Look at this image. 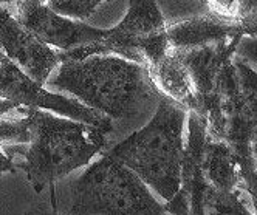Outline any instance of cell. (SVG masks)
Segmentation results:
<instances>
[{"label": "cell", "instance_id": "6da1fadb", "mask_svg": "<svg viewBox=\"0 0 257 215\" xmlns=\"http://www.w3.org/2000/svg\"><path fill=\"white\" fill-rule=\"evenodd\" d=\"M47 81L75 96L79 102L110 119L138 118L164 98L146 65L116 55H91L81 61H65Z\"/></svg>", "mask_w": 257, "mask_h": 215}, {"label": "cell", "instance_id": "7a4b0ae2", "mask_svg": "<svg viewBox=\"0 0 257 215\" xmlns=\"http://www.w3.org/2000/svg\"><path fill=\"white\" fill-rule=\"evenodd\" d=\"M28 116L30 141L5 146V153L11 159L17 158L13 161L16 169L27 173V180L38 193L104 152L112 132L47 110L28 109Z\"/></svg>", "mask_w": 257, "mask_h": 215}, {"label": "cell", "instance_id": "3957f363", "mask_svg": "<svg viewBox=\"0 0 257 215\" xmlns=\"http://www.w3.org/2000/svg\"><path fill=\"white\" fill-rule=\"evenodd\" d=\"M212 139L235 152L245 187L257 215V169L252 146L257 142V70L240 56L223 67L209 98L195 110Z\"/></svg>", "mask_w": 257, "mask_h": 215}, {"label": "cell", "instance_id": "277c9868", "mask_svg": "<svg viewBox=\"0 0 257 215\" xmlns=\"http://www.w3.org/2000/svg\"><path fill=\"white\" fill-rule=\"evenodd\" d=\"M186 119L185 107L161 98L151 121L105 153L135 172L163 201H169L181 187Z\"/></svg>", "mask_w": 257, "mask_h": 215}, {"label": "cell", "instance_id": "5b68a950", "mask_svg": "<svg viewBox=\"0 0 257 215\" xmlns=\"http://www.w3.org/2000/svg\"><path fill=\"white\" fill-rule=\"evenodd\" d=\"M67 215H172L141 178L105 152L70 184Z\"/></svg>", "mask_w": 257, "mask_h": 215}, {"label": "cell", "instance_id": "8992f818", "mask_svg": "<svg viewBox=\"0 0 257 215\" xmlns=\"http://www.w3.org/2000/svg\"><path fill=\"white\" fill-rule=\"evenodd\" d=\"M166 27L157 0H131L124 19L115 28H108L104 39L59 51V59L65 62L91 55H116L149 68L171 51Z\"/></svg>", "mask_w": 257, "mask_h": 215}, {"label": "cell", "instance_id": "52a82bcc", "mask_svg": "<svg viewBox=\"0 0 257 215\" xmlns=\"http://www.w3.org/2000/svg\"><path fill=\"white\" fill-rule=\"evenodd\" d=\"M0 99L19 107L54 112L64 118L113 130L112 119L108 116L90 109L78 99H70L47 90L42 84H38L25 75L7 56L0 62Z\"/></svg>", "mask_w": 257, "mask_h": 215}, {"label": "cell", "instance_id": "ba28073f", "mask_svg": "<svg viewBox=\"0 0 257 215\" xmlns=\"http://www.w3.org/2000/svg\"><path fill=\"white\" fill-rule=\"evenodd\" d=\"M17 21L48 47L70 51L105 38L108 28H96L53 11L42 0H19Z\"/></svg>", "mask_w": 257, "mask_h": 215}, {"label": "cell", "instance_id": "9c48e42d", "mask_svg": "<svg viewBox=\"0 0 257 215\" xmlns=\"http://www.w3.org/2000/svg\"><path fill=\"white\" fill-rule=\"evenodd\" d=\"M0 48L4 55L33 81L45 85L61 64L59 51L39 41L5 8L0 7Z\"/></svg>", "mask_w": 257, "mask_h": 215}, {"label": "cell", "instance_id": "30bf717a", "mask_svg": "<svg viewBox=\"0 0 257 215\" xmlns=\"http://www.w3.org/2000/svg\"><path fill=\"white\" fill-rule=\"evenodd\" d=\"M242 38L243 36H235V38L225 39L222 42L205 45L200 48L175 51L189 73L195 92L197 109L212 93L220 73H222L223 67L234 58L237 44Z\"/></svg>", "mask_w": 257, "mask_h": 215}, {"label": "cell", "instance_id": "8fae6325", "mask_svg": "<svg viewBox=\"0 0 257 215\" xmlns=\"http://www.w3.org/2000/svg\"><path fill=\"white\" fill-rule=\"evenodd\" d=\"M169 47L174 51H186L242 36L237 22H228L215 16H195L166 27Z\"/></svg>", "mask_w": 257, "mask_h": 215}, {"label": "cell", "instance_id": "7c38bea8", "mask_svg": "<svg viewBox=\"0 0 257 215\" xmlns=\"http://www.w3.org/2000/svg\"><path fill=\"white\" fill-rule=\"evenodd\" d=\"M201 172L209 187L232 190L245 187L240 163L235 152L223 141L212 139L209 135L201 149ZM246 189V187H245Z\"/></svg>", "mask_w": 257, "mask_h": 215}, {"label": "cell", "instance_id": "4fadbf2b", "mask_svg": "<svg viewBox=\"0 0 257 215\" xmlns=\"http://www.w3.org/2000/svg\"><path fill=\"white\" fill-rule=\"evenodd\" d=\"M160 93L188 112H195L197 99L189 78V73L175 51H169L166 56L148 68Z\"/></svg>", "mask_w": 257, "mask_h": 215}, {"label": "cell", "instance_id": "5bb4252c", "mask_svg": "<svg viewBox=\"0 0 257 215\" xmlns=\"http://www.w3.org/2000/svg\"><path fill=\"white\" fill-rule=\"evenodd\" d=\"M205 215H255L251 195L245 187L218 190L206 187Z\"/></svg>", "mask_w": 257, "mask_h": 215}, {"label": "cell", "instance_id": "9a60e30c", "mask_svg": "<svg viewBox=\"0 0 257 215\" xmlns=\"http://www.w3.org/2000/svg\"><path fill=\"white\" fill-rule=\"evenodd\" d=\"M30 116L28 109L22 107L19 116H0V146L27 144L30 141Z\"/></svg>", "mask_w": 257, "mask_h": 215}, {"label": "cell", "instance_id": "2e32d148", "mask_svg": "<svg viewBox=\"0 0 257 215\" xmlns=\"http://www.w3.org/2000/svg\"><path fill=\"white\" fill-rule=\"evenodd\" d=\"M104 2H112V0H48L47 5L53 11L70 19L85 21Z\"/></svg>", "mask_w": 257, "mask_h": 215}, {"label": "cell", "instance_id": "e0dca14e", "mask_svg": "<svg viewBox=\"0 0 257 215\" xmlns=\"http://www.w3.org/2000/svg\"><path fill=\"white\" fill-rule=\"evenodd\" d=\"M237 25L242 31V36L257 38V0H242Z\"/></svg>", "mask_w": 257, "mask_h": 215}, {"label": "cell", "instance_id": "ac0fdd59", "mask_svg": "<svg viewBox=\"0 0 257 215\" xmlns=\"http://www.w3.org/2000/svg\"><path fill=\"white\" fill-rule=\"evenodd\" d=\"M235 55L245 59L246 62H251L254 67H257V38L243 36L237 44Z\"/></svg>", "mask_w": 257, "mask_h": 215}, {"label": "cell", "instance_id": "d6986e66", "mask_svg": "<svg viewBox=\"0 0 257 215\" xmlns=\"http://www.w3.org/2000/svg\"><path fill=\"white\" fill-rule=\"evenodd\" d=\"M51 206L47 204H36L31 206L30 209H27V212L24 215H59L58 213V203L54 200V189L51 186Z\"/></svg>", "mask_w": 257, "mask_h": 215}, {"label": "cell", "instance_id": "ffe728a7", "mask_svg": "<svg viewBox=\"0 0 257 215\" xmlns=\"http://www.w3.org/2000/svg\"><path fill=\"white\" fill-rule=\"evenodd\" d=\"M16 166L13 163V159L0 149V173H5V172H16Z\"/></svg>", "mask_w": 257, "mask_h": 215}, {"label": "cell", "instance_id": "44dd1931", "mask_svg": "<svg viewBox=\"0 0 257 215\" xmlns=\"http://www.w3.org/2000/svg\"><path fill=\"white\" fill-rule=\"evenodd\" d=\"M252 156H254V164H255V169H257V142L252 146Z\"/></svg>", "mask_w": 257, "mask_h": 215}, {"label": "cell", "instance_id": "7402d4cb", "mask_svg": "<svg viewBox=\"0 0 257 215\" xmlns=\"http://www.w3.org/2000/svg\"><path fill=\"white\" fill-rule=\"evenodd\" d=\"M13 2H19V0H0V4H13Z\"/></svg>", "mask_w": 257, "mask_h": 215}, {"label": "cell", "instance_id": "603a6c76", "mask_svg": "<svg viewBox=\"0 0 257 215\" xmlns=\"http://www.w3.org/2000/svg\"><path fill=\"white\" fill-rule=\"evenodd\" d=\"M5 59V55H4V53H0V62H2Z\"/></svg>", "mask_w": 257, "mask_h": 215}, {"label": "cell", "instance_id": "cb8c5ba5", "mask_svg": "<svg viewBox=\"0 0 257 215\" xmlns=\"http://www.w3.org/2000/svg\"><path fill=\"white\" fill-rule=\"evenodd\" d=\"M42 2H44V4H47V2H48V0H42Z\"/></svg>", "mask_w": 257, "mask_h": 215}]
</instances>
